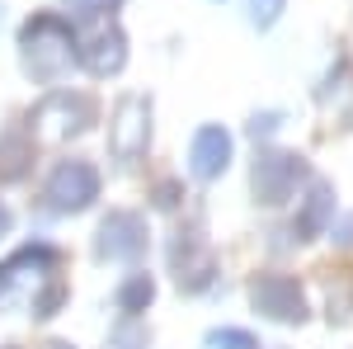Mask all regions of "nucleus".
<instances>
[{"label": "nucleus", "mask_w": 353, "mask_h": 349, "mask_svg": "<svg viewBox=\"0 0 353 349\" xmlns=\"http://www.w3.org/2000/svg\"><path fill=\"white\" fill-rule=\"evenodd\" d=\"M0 24H5V5H0Z\"/></svg>", "instance_id": "obj_25"}, {"label": "nucleus", "mask_w": 353, "mask_h": 349, "mask_svg": "<svg viewBox=\"0 0 353 349\" xmlns=\"http://www.w3.org/2000/svg\"><path fill=\"white\" fill-rule=\"evenodd\" d=\"M156 208H174V180H165V185L156 189Z\"/></svg>", "instance_id": "obj_21"}, {"label": "nucleus", "mask_w": 353, "mask_h": 349, "mask_svg": "<svg viewBox=\"0 0 353 349\" xmlns=\"http://www.w3.org/2000/svg\"><path fill=\"white\" fill-rule=\"evenodd\" d=\"M76 62H81V43H76L71 15H33L19 28V66L28 81L57 85Z\"/></svg>", "instance_id": "obj_1"}, {"label": "nucleus", "mask_w": 353, "mask_h": 349, "mask_svg": "<svg viewBox=\"0 0 353 349\" xmlns=\"http://www.w3.org/2000/svg\"><path fill=\"white\" fill-rule=\"evenodd\" d=\"M208 349H259V340L250 335V330H236V326H217V330H208Z\"/></svg>", "instance_id": "obj_15"}, {"label": "nucleus", "mask_w": 353, "mask_h": 349, "mask_svg": "<svg viewBox=\"0 0 353 349\" xmlns=\"http://www.w3.org/2000/svg\"><path fill=\"white\" fill-rule=\"evenodd\" d=\"M24 156H28L24 137H19V133H10V137H5V151H0V175H5V180L24 175Z\"/></svg>", "instance_id": "obj_16"}, {"label": "nucleus", "mask_w": 353, "mask_h": 349, "mask_svg": "<svg viewBox=\"0 0 353 349\" xmlns=\"http://www.w3.org/2000/svg\"><path fill=\"white\" fill-rule=\"evenodd\" d=\"M99 198V170L90 161H57L48 185H43V208L57 217H71V213H85L90 203Z\"/></svg>", "instance_id": "obj_3"}, {"label": "nucleus", "mask_w": 353, "mask_h": 349, "mask_svg": "<svg viewBox=\"0 0 353 349\" xmlns=\"http://www.w3.org/2000/svg\"><path fill=\"white\" fill-rule=\"evenodd\" d=\"M113 5H118V0H66V15H71V19H94V15H104Z\"/></svg>", "instance_id": "obj_19"}, {"label": "nucleus", "mask_w": 353, "mask_h": 349, "mask_svg": "<svg viewBox=\"0 0 353 349\" xmlns=\"http://www.w3.org/2000/svg\"><path fill=\"white\" fill-rule=\"evenodd\" d=\"M170 269H174V279H179V288H189V293H203L208 283H212V255H208V245L198 241L193 232H179L174 241H170Z\"/></svg>", "instance_id": "obj_10"}, {"label": "nucleus", "mask_w": 353, "mask_h": 349, "mask_svg": "<svg viewBox=\"0 0 353 349\" xmlns=\"http://www.w3.org/2000/svg\"><path fill=\"white\" fill-rule=\"evenodd\" d=\"M306 180V161H301L297 151H259L254 156V170H250V185H254V198L259 203H288L297 185Z\"/></svg>", "instance_id": "obj_6"}, {"label": "nucleus", "mask_w": 353, "mask_h": 349, "mask_svg": "<svg viewBox=\"0 0 353 349\" xmlns=\"http://www.w3.org/2000/svg\"><path fill=\"white\" fill-rule=\"evenodd\" d=\"M151 147V100L146 95H123L109 123V156L118 165H137Z\"/></svg>", "instance_id": "obj_5"}, {"label": "nucleus", "mask_w": 353, "mask_h": 349, "mask_svg": "<svg viewBox=\"0 0 353 349\" xmlns=\"http://www.w3.org/2000/svg\"><path fill=\"white\" fill-rule=\"evenodd\" d=\"M231 151H236L231 133L217 128V123H203V128L193 133V142H189V175H193V180H203V185L221 180L226 165H231Z\"/></svg>", "instance_id": "obj_9"}, {"label": "nucleus", "mask_w": 353, "mask_h": 349, "mask_svg": "<svg viewBox=\"0 0 353 349\" xmlns=\"http://www.w3.org/2000/svg\"><path fill=\"white\" fill-rule=\"evenodd\" d=\"M5 349H14V345H5Z\"/></svg>", "instance_id": "obj_26"}, {"label": "nucleus", "mask_w": 353, "mask_h": 349, "mask_svg": "<svg viewBox=\"0 0 353 349\" xmlns=\"http://www.w3.org/2000/svg\"><path fill=\"white\" fill-rule=\"evenodd\" d=\"M10 227H14V213H10V208L0 203V236H10Z\"/></svg>", "instance_id": "obj_22"}, {"label": "nucleus", "mask_w": 353, "mask_h": 349, "mask_svg": "<svg viewBox=\"0 0 353 349\" xmlns=\"http://www.w3.org/2000/svg\"><path fill=\"white\" fill-rule=\"evenodd\" d=\"M278 123H283V113H254L250 118V137H269Z\"/></svg>", "instance_id": "obj_20"}, {"label": "nucleus", "mask_w": 353, "mask_h": 349, "mask_svg": "<svg viewBox=\"0 0 353 349\" xmlns=\"http://www.w3.org/2000/svg\"><path fill=\"white\" fill-rule=\"evenodd\" d=\"M61 302H66V283H61V279H52L43 293L33 297V307H28V312H33V317H57V307H61Z\"/></svg>", "instance_id": "obj_17"}, {"label": "nucleus", "mask_w": 353, "mask_h": 349, "mask_svg": "<svg viewBox=\"0 0 353 349\" xmlns=\"http://www.w3.org/2000/svg\"><path fill=\"white\" fill-rule=\"evenodd\" d=\"M250 302L269 321H283V326L306 321V293H301L297 279H288V274H259L250 283Z\"/></svg>", "instance_id": "obj_8"}, {"label": "nucleus", "mask_w": 353, "mask_h": 349, "mask_svg": "<svg viewBox=\"0 0 353 349\" xmlns=\"http://www.w3.org/2000/svg\"><path fill=\"white\" fill-rule=\"evenodd\" d=\"M146 345H151V330L137 321V317H123L109 330V349H146Z\"/></svg>", "instance_id": "obj_14"}, {"label": "nucleus", "mask_w": 353, "mask_h": 349, "mask_svg": "<svg viewBox=\"0 0 353 349\" xmlns=\"http://www.w3.org/2000/svg\"><path fill=\"white\" fill-rule=\"evenodd\" d=\"M57 279V250L33 241L0 265V307H33V297Z\"/></svg>", "instance_id": "obj_2"}, {"label": "nucleus", "mask_w": 353, "mask_h": 349, "mask_svg": "<svg viewBox=\"0 0 353 349\" xmlns=\"http://www.w3.org/2000/svg\"><path fill=\"white\" fill-rule=\"evenodd\" d=\"M94 255L109 265H132L146 255V217L132 208H113L94 232Z\"/></svg>", "instance_id": "obj_7"}, {"label": "nucleus", "mask_w": 353, "mask_h": 349, "mask_svg": "<svg viewBox=\"0 0 353 349\" xmlns=\"http://www.w3.org/2000/svg\"><path fill=\"white\" fill-rule=\"evenodd\" d=\"M94 123V100L76 95V90H52L43 95V104L28 113V133H38L43 142H61V137H76Z\"/></svg>", "instance_id": "obj_4"}, {"label": "nucleus", "mask_w": 353, "mask_h": 349, "mask_svg": "<svg viewBox=\"0 0 353 349\" xmlns=\"http://www.w3.org/2000/svg\"><path fill=\"white\" fill-rule=\"evenodd\" d=\"M151 297H156L151 274H128V279L118 283V293H113V307H118L123 317H137V312H146V307H151Z\"/></svg>", "instance_id": "obj_13"}, {"label": "nucleus", "mask_w": 353, "mask_h": 349, "mask_svg": "<svg viewBox=\"0 0 353 349\" xmlns=\"http://www.w3.org/2000/svg\"><path fill=\"white\" fill-rule=\"evenodd\" d=\"M43 349H71V345H66V340H48Z\"/></svg>", "instance_id": "obj_24"}, {"label": "nucleus", "mask_w": 353, "mask_h": 349, "mask_svg": "<svg viewBox=\"0 0 353 349\" xmlns=\"http://www.w3.org/2000/svg\"><path fill=\"white\" fill-rule=\"evenodd\" d=\"M283 5H288V0H250V24H254V28H269V24H278Z\"/></svg>", "instance_id": "obj_18"}, {"label": "nucleus", "mask_w": 353, "mask_h": 349, "mask_svg": "<svg viewBox=\"0 0 353 349\" xmlns=\"http://www.w3.org/2000/svg\"><path fill=\"white\" fill-rule=\"evenodd\" d=\"M81 62L94 71V76H118L123 62H128V38H123V28L118 24H99L81 43Z\"/></svg>", "instance_id": "obj_11"}, {"label": "nucleus", "mask_w": 353, "mask_h": 349, "mask_svg": "<svg viewBox=\"0 0 353 349\" xmlns=\"http://www.w3.org/2000/svg\"><path fill=\"white\" fill-rule=\"evenodd\" d=\"M292 232H297V241H311V236H321V232H334V189L330 185H311V194L301 198V213L292 217Z\"/></svg>", "instance_id": "obj_12"}, {"label": "nucleus", "mask_w": 353, "mask_h": 349, "mask_svg": "<svg viewBox=\"0 0 353 349\" xmlns=\"http://www.w3.org/2000/svg\"><path fill=\"white\" fill-rule=\"evenodd\" d=\"M334 236H339V245H353V217L339 227V232H334Z\"/></svg>", "instance_id": "obj_23"}]
</instances>
